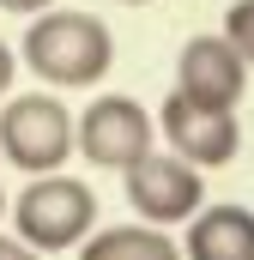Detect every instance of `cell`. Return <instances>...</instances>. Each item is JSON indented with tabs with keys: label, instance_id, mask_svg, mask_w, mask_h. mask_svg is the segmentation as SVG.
<instances>
[{
	"label": "cell",
	"instance_id": "obj_12",
	"mask_svg": "<svg viewBox=\"0 0 254 260\" xmlns=\"http://www.w3.org/2000/svg\"><path fill=\"white\" fill-rule=\"evenodd\" d=\"M0 260H43V254H37L24 236H0Z\"/></svg>",
	"mask_w": 254,
	"mask_h": 260
},
{
	"label": "cell",
	"instance_id": "obj_11",
	"mask_svg": "<svg viewBox=\"0 0 254 260\" xmlns=\"http://www.w3.org/2000/svg\"><path fill=\"white\" fill-rule=\"evenodd\" d=\"M12 79H18V49H12V43L0 37V97L12 91Z\"/></svg>",
	"mask_w": 254,
	"mask_h": 260
},
{
	"label": "cell",
	"instance_id": "obj_5",
	"mask_svg": "<svg viewBox=\"0 0 254 260\" xmlns=\"http://www.w3.org/2000/svg\"><path fill=\"white\" fill-rule=\"evenodd\" d=\"M151 139H157V121H151L133 97H121V91L85 103V115L73 121V145H79V157H91L97 170H127L133 157L151 151Z\"/></svg>",
	"mask_w": 254,
	"mask_h": 260
},
{
	"label": "cell",
	"instance_id": "obj_7",
	"mask_svg": "<svg viewBox=\"0 0 254 260\" xmlns=\"http://www.w3.org/2000/svg\"><path fill=\"white\" fill-rule=\"evenodd\" d=\"M176 91L194 103H212V109H236L248 91V61L236 55V43L224 30H200L176 55Z\"/></svg>",
	"mask_w": 254,
	"mask_h": 260
},
{
	"label": "cell",
	"instance_id": "obj_4",
	"mask_svg": "<svg viewBox=\"0 0 254 260\" xmlns=\"http://www.w3.org/2000/svg\"><path fill=\"white\" fill-rule=\"evenodd\" d=\"M127 182V206L145 218V224H188L194 212L206 206V182H200V170H194L188 157H176V151H145V157H133L121 170Z\"/></svg>",
	"mask_w": 254,
	"mask_h": 260
},
{
	"label": "cell",
	"instance_id": "obj_3",
	"mask_svg": "<svg viewBox=\"0 0 254 260\" xmlns=\"http://www.w3.org/2000/svg\"><path fill=\"white\" fill-rule=\"evenodd\" d=\"M0 157L24 176H49L73 157V115L55 91H6L0 97Z\"/></svg>",
	"mask_w": 254,
	"mask_h": 260
},
{
	"label": "cell",
	"instance_id": "obj_8",
	"mask_svg": "<svg viewBox=\"0 0 254 260\" xmlns=\"http://www.w3.org/2000/svg\"><path fill=\"white\" fill-rule=\"evenodd\" d=\"M182 260H254V212L248 206H200L182 236Z\"/></svg>",
	"mask_w": 254,
	"mask_h": 260
},
{
	"label": "cell",
	"instance_id": "obj_9",
	"mask_svg": "<svg viewBox=\"0 0 254 260\" xmlns=\"http://www.w3.org/2000/svg\"><path fill=\"white\" fill-rule=\"evenodd\" d=\"M79 260H182L176 236L164 224H109V230H91L79 242Z\"/></svg>",
	"mask_w": 254,
	"mask_h": 260
},
{
	"label": "cell",
	"instance_id": "obj_10",
	"mask_svg": "<svg viewBox=\"0 0 254 260\" xmlns=\"http://www.w3.org/2000/svg\"><path fill=\"white\" fill-rule=\"evenodd\" d=\"M224 37L236 43V55L254 67V0H236L230 12H224Z\"/></svg>",
	"mask_w": 254,
	"mask_h": 260
},
{
	"label": "cell",
	"instance_id": "obj_6",
	"mask_svg": "<svg viewBox=\"0 0 254 260\" xmlns=\"http://www.w3.org/2000/svg\"><path fill=\"white\" fill-rule=\"evenodd\" d=\"M157 133L170 139L176 157H188L194 170H224V164H236V151H242L236 109L194 103V97H182V91L164 97V109H157Z\"/></svg>",
	"mask_w": 254,
	"mask_h": 260
},
{
	"label": "cell",
	"instance_id": "obj_1",
	"mask_svg": "<svg viewBox=\"0 0 254 260\" xmlns=\"http://www.w3.org/2000/svg\"><path fill=\"white\" fill-rule=\"evenodd\" d=\"M18 61L30 67L43 85L55 91H85V85H103L109 67H115V37L97 12H61V6H43L30 12L24 24V43H18Z\"/></svg>",
	"mask_w": 254,
	"mask_h": 260
},
{
	"label": "cell",
	"instance_id": "obj_15",
	"mask_svg": "<svg viewBox=\"0 0 254 260\" xmlns=\"http://www.w3.org/2000/svg\"><path fill=\"white\" fill-rule=\"evenodd\" d=\"M121 6H151V0H121Z\"/></svg>",
	"mask_w": 254,
	"mask_h": 260
},
{
	"label": "cell",
	"instance_id": "obj_14",
	"mask_svg": "<svg viewBox=\"0 0 254 260\" xmlns=\"http://www.w3.org/2000/svg\"><path fill=\"white\" fill-rule=\"evenodd\" d=\"M6 206H12V200H6V188H0V218H6Z\"/></svg>",
	"mask_w": 254,
	"mask_h": 260
},
{
	"label": "cell",
	"instance_id": "obj_2",
	"mask_svg": "<svg viewBox=\"0 0 254 260\" xmlns=\"http://www.w3.org/2000/svg\"><path fill=\"white\" fill-rule=\"evenodd\" d=\"M12 212V230L37 248V254H61V248H79L91 230H97V194L79 182V176H30L24 194L6 206Z\"/></svg>",
	"mask_w": 254,
	"mask_h": 260
},
{
	"label": "cell",
	"instance_id": "obj_13",
	"mask_svg": "<svg viewBox=\"0 0 254 260\" xmlns=\"http://www.w3.org/2000/svg\"><path fill=\"white\" fill-rule=\"evenodd\" d=\"M43 6H55V0H0V12H18V18H30V12H43Z\"/></svg>",
	"mask_w": 254,
	"mask_h": 260
}]
</instances>
